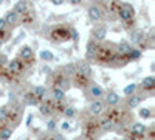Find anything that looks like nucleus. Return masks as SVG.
I'll return each mask as SVG.
<instances>
[{"label":"nucleus","mask_w":155,"mask_h":140,"mask_svg":"<svg viewBox=\"0 0 155 140\" xmlns=\"http://www.w3.org/2000/svg\"><path fill=\"white\" fill-rule=\"evenodd\" d=\"M116 16L120 17V20L123 22V25L126 28L130 30V27L135 22V8L132 3H127V2H121L118 11H116Z\"/></svg>","instance_id":"obj_2"},{"label":"nucleus","mask_w":155,"mask_h":140,"mask_svg":"<svg viewBox=\"0 0 155 140\" xmlns=\"http://www.w3.org/2000/svg\"><path fill=\"white\" fill-rule=\"evenodd\" d=\"M138 87H141V89H143V90H146V92H152L153 89H155V76H153V75L144 76V78L140 81Z\"/></svg>","instance_id":"obj_16"},{"label":"nucleus","mask_w":155,"mask_h":140,"mask_svg":"<svg viewBox=\"0 0 155 140\" xmlns=\"http://www.w3.org/2000/svg\"><path fill=\"white\" fill-rule=\"evenodd\" d=\"M33 92H34V95L41 100V101L48 97V89H47L45 86H36V87H33Z\"/></svg>","instance_id":"obj_22"},{"label":"nucleus","mask_w":155,"mask_h":140,"mask_svg":"<svg viewBox=\"0 0 155 140\" xmlns=\"http://www.w3.org/2000/svg\"><path fill=\"white\" fill-rule=\"evenodd\" d=\"M61 128H62L64 131H71V125H70L68 121H64V123H62V126H61Z\"/></svg>","instance_id":"obj_35"},{"label":"nucleus","mask_w":155,"mask_h":140,"mask_svg":"<svg viewBox=\"0 0 155 140\" xmlns=\"http://www.w3.org/2000/svg\"><path fill=\"white\" fill-rule=\"evenodd\" d=\"M39 58H41L42 61L45 62H51V61H54V55L50 52V50H41V53H39Z\"/></svg>","instance_id":"obj_25"},{"label":"nucleus","mask_w":155,"mask_h":140,"mask_svg":"<svg viewBox=\"0 0 155 140\" xmlns=\"http://www.w3.org/2000/svg\"><path fill=\"white\" fill-rule=\"evenodd\" d=\"M112 128H113V123H112L110 118H107V120H104V121L101 123V129L102 131H110Z\"/></svg>","instance_id":"obj_30"},{"label":"nucleus","mask_w":155,"mask_h":140,"mask_svg":"<svg viewBox=\"0 0 155 140\" xmlns=\"http://www.w3.org/2000/svg\"><path fill=\"white\" fill-rule=\"evenodd\" d=\"M141 56H143V52H141L140 48H135V47H132V48H130V52L127 53L126 59H127V62H134V61H138Z\"/></svg>","instance_id":"obj_21"},{"label":"nucleus","mask_w":155,"mask_h":140,"mask_svg":"<svg viewBox=\"0 0 155 140\" xmlns=\"http://www.w3.org/2000/svg\"><path fill=\"white\" fill-rule=\"evenodd\" d=\"M138 117H141L143 120H149V118H152V111L149 108H140L138 109Z\"/></svg>","instance_id":"obj_26"},{"label":"nucleus","mask_w":155,"mask_h":140,"mask_svg":"<svg viewBox=\"0 0 155 140\" xmlns=\"http://www.w3.org/2000/svg\"><path fill=\"white\" fill-rule=\"evenodd\" d=\"M3 19L6 20L8 27H11V28H12V27H17V25L20 23V16L17 14L14 9L6 11V12H5V16H3Z\"/></svg>","instance_id":"obj_14"},{"label":"nucleus","mask_w":155,"mask_h":140,"mask_svg":"<svg viewBox=\"0 0 155 140\" xmlns=\"http://www.w3.org/2000/svg\"><path fill=\"white\" fill-rule=\"evenodd\" d=\"M64 114H65L67 118H74L76 117V109L73 106H65V109H64Z\"/></svg>","instance_id":"obj_28"},{"label":"nucleus","mask_w":155,"mask_h":140,"mask_svg":"<svg viewBox=\"0 0 155 140\" xmlns=\"http://www.w3.org/2000/svg\"><path fill=\"white\" fill-rule=\"evenodd\" d=\"M31 121H33V115H28V120H27V126H30V125H31Z\"/></svg>","instance_id":"obj_37"},{"label":"nucleus","mask_w":155,"mask_h":140,"mask_svg":"<svg viewBox=\"0 0 155 140\" xmlns=\"http://www.w3.org/2000/svg\"><path fill=\"white\" fill-rule=\"evenodd\" d=\"M71 30L73 27L68 23H58L53 25L50 28L48 33V39L53 44H62V42H68L71 41Z\"/></svg>","instance_id":"obj_1"},{"label":"nucleus","mask_w":155,"mask_h":140,"mask_svg":"<svg viewBox=\"0 0 155 140\" xmlns=\"http://www.w3.org/2000/svg\"><path fill=\"white\" fill-rule=\"evenodd\" d=\"M134 45L130 44V42H127V41H121L118 45H115V52H116V55L118 56H121V58H124L126 59V56H127V53L130 52V48H132ZM127 61V59H126Z\"/></svg>","instance_id":"obj_15"},{"label":"nucleus","mask_w":155,"mask_h":140,"mask_svg":"<svg viewBox=\"0 0 155 140\" xmlns=\"http://www.w3.org/2000/svg\"><path fill=\"white\" fill-rule=\"evenodd\" d=\"M20 140H27V138H25V137H23V138H20Z\"/></svg>","instance_id":"obj_39"},{"label":"nucleus","mask_w":155,"mask_h":140,"mask_svg":"<svg viewBox=\"0 0 155 140\" xmlns=\"http://www.w3.org/2000/svg\"><path fill=\"white\" fill-rule=\"evenodd\" d=\"M47 129H48L50 132H56V129H58V123H56L54 118H50V120L47 121Z\"/></svg>","instance_id":"obj_29"},{"label":"nucleus","mask_w":155,"mask_h":140,"mask_svg":"<svg viewBox=\"0 0 155 140\" xmlns=\"http://www.w3.org/2000/svg\"><path fill=\"white\" fill-rule=\"evenodd\" d=\"M104 109H106V103H104V100H101V98L92 100L90 104H88V112L92 114V115H95V117L101 115V114L104 112Z\"/></svg>","instance_id":"obj_6"},{"label":"nucleus","mask_w":155,"mask_h":140,"mask_svg":"<svg viewBox=\"0 0 155 140\" xmlns=\"http://www.w3.org/2000/svg\"><path fill=\"white\" fill-rule=\"evenodd\" d=\"M2 45H3V42H2V39H0V48H2Z\"/></svg>","instance_id":"obj_38"},{"label":"nucleus","mask_w":155,"mask_h":140,"mask_svg":"<svg viewBox=\"0 0 155 140\" xmlns=\"http://www.w3.org/2000/svg\"><path fill=\"white\" fill-rule=\"evenodd\" d=\"M123 140H130V138H123Z\"/></svg>","instance_id":"obj_40"},{"label":"nucleus","mask_w":155,"mask_h":140,"mask_svg":"<svg viewBox=\"0 0 155 140\" xmlns=\"http://www.w3.org/2000/svg\"><path fill=\"white\" fill-rule=\"evenodd\" d=\"M129 36H130V44L132 45H140L146 39V33L143 30H140V28H132L130 31H129Z\"/></svg>","instance_id":"obj_11"},{"label":"nucleus","mask_w":155,"mask_h":140,"mask_svg":"<svg viewBox=\"0 0 155 140\" xmlns=\"http://www.w3.org/2000/svg\"><path fill=\"white\" fill-rule=\"evenodd\" d=\"M51 98H53V101H56V103H64V101H65V90L61 87H53L51 89Z\"/></svg>","instance_id":"obj_19"},{"label":"nucleus","mask_w":155,"mask_h":140,"mask_svg":"<svg viewBox=\"0 0 155 140\" xmlns=\"http://www.w3.org/2000/svg\"><path fill=\"white\" fill-rule=\"evenodd\" d=\"M137 90H138V84L130 83V84H127V86L123 89V94H124V97H129V95H134Z\"/></svg>","instance_id":"obj_24"},{"label":"nucleus","mask_w":155,"mask_h":140,"mask_svg":"<svg viewBox=\"0 0 155 140\" xmlns=\"http://www.w3.org/2000/svg\"><path fill=\"white\" fill-rule=\"evenodd\" d=\"M98 48H99V42L90 37V41L85 45V58H87V61H92V59L95 61V56L98 53Z\"/></svg>","instance_id":"obj_8"},{"label":"nucleus","mask_w":155,"mask_h":140,"mask_svg":"<svg viewBox=\"0 0 155 140\" xmlns=\"http://www.w3.org/2000/svg\"><path fill=\"white\" fill-rule=\"evenodd\" d=\"M127 100H126V104H127V108H130V109H135V108H138L143 101L147 98V95H141V94H138V92H135L134 95H129V97H126Z\"/></svg>","instance_id":"obj_10"},{"label":"nucleus","mask_w":155,"mask_h":140,"mask_svg":"<svg viewBox=\"0 0 155 140\" xmlns=\"http://www.w3.org/2000/svg\"><path fill=\"white\" fill-rule=\"evenodd\" d=\"M68 3L73 5V6H78V5H81V3H82V0H68Z\"/></svg>","instance_id":"obj_36"},{"label":"nucleus","mask_w":155,"mask_h":140,"mask_svg":"<svg viewBox=\"0 0 155 140\" xmlns=\"http://www.w3.org/2000/svg\"><path fill=\"white\" fill-rule=\"evenodd\" d=\"M51 81H53V87H61L64 90L71 87V78L64 70H56L51 76Z\"/></svg>","instance_id":"obj_3"},{"label":"nucleus","mask_w":155,"mask_h":140,"mask_svg":"<svg viewBox=\"0 0 155 140\" xmlns=\"http://www.w3.org/2000/svg\"><path fill=\"white\" fill-rule=\"evenodd\" d=\"M71 39H73L74 42L79 41V33H78V30H76V28H73V30H71Z\"/></svg>","instance_id":"obj_32"},{"label":"nucleus","mask_w":155,"mask_h":140,"mask_svg":"<svg viewBox=\"0 0 155 140\" xmlns=\"http://www.w3.org/2000/svg\"><path fill=\"white\" fill-rule=\"evenodd\" d=\"M5 28H8V23H6V20L3 17H0V31L5 30Z\"/></svg>","instance_id":"obj_34"},{"label":"nucleus","mask_w":155,"mask_h":140,"mask_svg":"<svg viewBox=\"0 0 155 140\" xmlns=\"http://www.w3.org/2000/svg\"><path fill=\"white\" fill-rule=\"evenodd\" d=\"M14 9L19 16L25 14V12H28L30 11V3H28V0H17V2L14 3Z\"/></svg>","instance_id":"obj_18"},{"label":"nucleus","mask_w":155,"mask_h":140,"mask_svg":"<svg viewBox=\"0 0 155 140\" xmlns=\"http://www.w3.org/2000/svg\"><path fill=\"white\" fill-rule=\"evenodd\" d=\"M132 132H134L135 135H138V137H143V135H146V132H147V126L143 125V123H134Z\"/></svg>","instance_id":"obj_23"},{"label":"nucleus","mask_w":155,"mask_h":140,"mask_svg":"<svg viewBox=\"0 0 155 140\" xmlns=\"http://www.w3.org/2000/svg\"><path fill=\"white\" fill-rule=\"evenodd\" d=\"M107 27L106 25H98V27H95L92 30V39L98 41V42H102V41H106V37H107Z\"/></svg>","instance_id":"obj_12"},{"label":"nucleus","mask_w":155,"mask_h":140,"mask_svg":"<svg viewBox=\"0 0 155 140\" xmlns=\"http://www.w3.org/2000/svg\"><path fill=\"white\" fill-rule=\"evenodd\" d=\"M74 66H76V72H78V73L87 76V78H92V76H93L92 66H90L87 61H79V62H76Z\"/></svg>","instance_id":"obj_13"},{"label":"nucleus","mask_w":155,"mask_h":140,"mask_svg":"<svg viewBox=\"0 0 155 140\" xmlns=\"http://www.w3.org/2000/svg\"><path fill=\"white\" fill-rule=\"evenodd\" d=\"M17 56L25 62V64H33L34 59H36V55H34V50L30 47V45H22Z\"/></svg>","instance_id":"obj_5"},{"label":"nucleus","mask_w":155,"mask_h":140,"mask_svg":"<svg viewBox=\"0 0 155 140\" xmlns=\"http://www.w3.org/2000/svg\"><path fill=\"white\" fill-rule=\"evenodd\" d=\"M106 95V98H104V103L107 104V106H118L120 104V101H121V98H120V95L116 94V92H113V90H109L107 94H104Z\"/></svg>","instance_id":"obj_17"},{"label":"nucleus","mask_w":155,"mask_h":140,"mask_svg":"<svg viewBox=\"0 0 155 140\" xmlns=\"http://www.w3.org/2000/svg\"><path fill=\"white\" fill-rule=\"evenodd\" d=\"M104 94H106V90H104V89H102L98 83H95V81H90L88 86L85 87V95L90 97L92 100L102 98V97H104Z\"/></svg>","instance_id":"obj_4"},{"label":"nucleus","mask_w":155,"mask_h":140,"mask_svg":"<svg viewBox=\"0 0 155 140\" xmlns=\"http://www.w3.org/2000/svg\"><path fill=\"white\" fill-rule=\"evenodd\" d=\"M8 117V106H0V121H6Z\"/></svg>","instance_id":"obj_31"},{"label":"nucleus","mask_w":155,"mask_h":140,"mask_svg":"<svg viewBox=\"0 0 155 140\" xmlns=\"http://www.w3.org/2000/svg\"><path fill=\"white\" fill-rule=\"evenodd\" d=\"M39 103H41V100L34 95L33 90H30V92H27L23 95V104H27V106H37Z\"/></svg>","instance_id":"obj_20"},{"label":"nucleus","mask_w":155,"mask_h":140,"mask_svg":"<svg viewBox=\"0 0 155 140\" xmlns=\"http://www.w3.org/2000/svg\"><path fill=\"white\" fill-rule=\"evenodd\" d=\"M23 70H25V62H23L19 56H16L14 59H11V61L8 62V72L14 73V75H19V73H22Z\"/></svg>","instance_id":"obj_9"},{"label":"nucleus","mask_w":155,"mask_h":140,"mask_svg":"<svg viewBox=\"0 0 155 140\" xmlns=\"http://www.w3.org/2000/svg\"><path fill=\"white\" fill-rule=\"evenodd\" d=\"M87 16L90 19V22H93V23H98L102 20V17H104V14H102V9L98 6V5H90L87 8Z\"/></svg>","instance_id":"obj_7"},{"label":"nucleus","mask_w":155,"mask_h":140,"mask_svg":"<svg viewBox=\"0 0 155 140\" xmlns=\"http://www.w3.org/2000/svg\"><path fill=\"white\" fill-rule=\"evenodd\" d=\"M51 5H54V6H62L64 3H65V0H50Z\"/></svg>","instance_id":"obj_33"},{"label":"nucleus","mask_w":155,"mask_h":140,"mask_svg":"<svg viewBox=\"0 0 155 140\" xmlns=\"http://www.w3.org/2000/svg\"><path fill=\"white\" fill-rule=\"evenodd\" d=\"M12 135V128H2L0 129V140H8Z\"/></svg>","instance_id":"obj_27"}]
</instances>
